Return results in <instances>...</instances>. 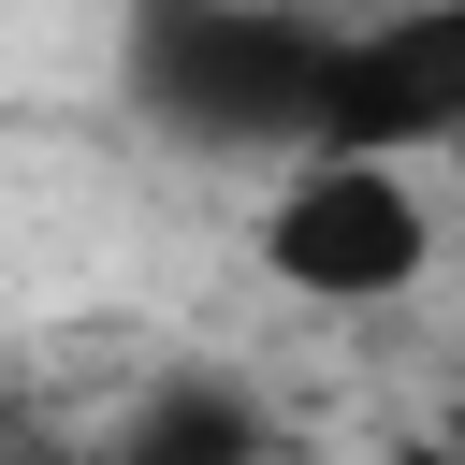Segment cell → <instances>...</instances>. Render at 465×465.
Returning <instances> with one entry per match:
<instances>
[{"label": "cell", "mask_w": 465, "mask_h": 465, "mask_svg": "<svg viewBox=\"0 0 465 465\" xmlns=\"http://www.w3.org/2000/svg\"><path fill=\"white\" fill-rule=\"evenodd\" d=\"M320 145H465V0H378L334 29V87H320Z\"/></svg>", "instance_id": "3"}, {"label": "cell", "mask_w": 465, "mask_h": 465, "mask_svg": "<svg viewBox=\"0 0 465 465\" xmlns=\"http://www.w3.org/2000/svg\"><path fill=\"white\" fill-rule=\"evenodd\" d=\"M247 262H262L276 305H320V320H392V305H421L436 262H450L436 160H407V145H291V160H262Z\"/></svg>", "instance_id": "1"}, {"label": "cell", "mask_w": 465, "mask_h": 465, "mask_svg": "<svg viewBox=\"0 0 465 465\" xmlns=\"http://www.w3.org/2000/svg\"><path fill=\"white\" fill-rule=\"evenodd\" d=\"M320 15H378V0H320Z\"/></svg>", "instance_id": "4"}, {"label": "cell", "mask_w": 465, "mask_h": 465, "mask_svg": "<svg viewBox=\"0 0 465 465\" xmlns=\"http://www.w3.org/2000/svg\"><path fill=\"white\" fill-rule=\"evenodd\" d=\"M334 29L349 15H320V0H131V102L174 145L291 160V145H320Z\"/></svg>", "instance_id": "2"}]
</instances>
